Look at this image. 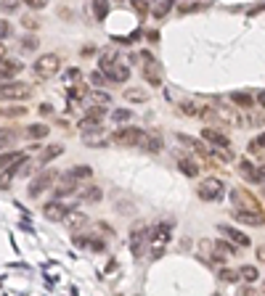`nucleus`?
Segmentation results:
<instances>
[{
	"instance_id": "1",
	"label": "nucleus",
	"mask_w": 265,
	"mask_h": 296,
	"mask_svg": "<svg viewBox=\"0 0 265 296\" xmlns=\"http://www.w3.org/2000/svg\"><path fill=\"white\" fill-rule=\"evenodd\" d=\"M59 69H61V58L56 53H43L37 61L32 64V72L37 79H51L53 74H59Z\"/></svg>"
},
{
	"instance_id": "2",
	"label": "nucleus",
	"mask_w": 265,
	"mask_h": 296,
	"mask_svg": "<svg viewBox=\"0 0 265 296\" xmlns=\"http://www.w3.org/2000/svg\"><path fill=\"white\" fill-rule=\"evenodd\" d=\"M148 241H152V230H148V225L146 222H138L135 228L130 230V251H133L135 259H141L146 254Z\"/></svg>"
},
{
	"instance_id": "3",
	"label": "nucleus",
	"mask_w": 265,
	"mask_h": 296,
	"mask_svg": "<svg viewBox=\"0 0 265 296\" xmlns=\"http://www.w3.org/2000/svg\"><path fill=\"white\" fill-rule=\"evenodd\" d=\"M170 230H172V222H159L157 228H152V241H148V246H152V259H159L165 254V246L170 241Z\"/></svg>"
},
{
	"instance_id": "4",
	"label": "nucleus",
	"mask_w": 265,
	"mask_h": 296,
	"mask_svg": "<svg viewBox=\"0 0 265 296\" xmlns=\"http://www.w3.org/2000/svg\"><path fill=\"white\" fill-rule=\"evenodd\" d=\"M146 135L148 133H143L141 127H120L117 133L111 135V140L117 146H128L130 148V146H143L146 143Z\"/></svg>"
},
{
	"instance_id": "5",
	"label": "nucleus",
	"mask_w": 265,
	"mask_h": 296,
	"mask_svg": "<svg viewBox=\"0 0 265 296\" xmlns=\"http://www.w3.org/2000/svg\"><path fill=\"white\" fill-rule=\"evenodd\" d=\"M32 96V88L24 82H3L0 85V101H24Z\"/></svg>"
},
{
	"instance_id": "6",
	"label": "nucleus",
	"mask_w": 265,
	"mask_h": 296,
	"mask_svg": "<svg viewBox=\"0 0 265 296\" xmlns=\"http://www.w3.org/2000/svg\"><path fill=\"white\" fill-rule=\"evenodd\" d=\"M56 177H59V172H56V170H43V172L29 183V191H27V193H29V198H37L43 191H48V188L53 185Z\"/></svg>"
},
{
	"instance_id": "7",
	"label": "nucleus",
	"mask_w": 265,
	"mask_h": 296,
	"mask_svg": "<svg viewBox=\"0 0 265 296\" xmlns=\"http://www.w3.org/2000/svg\"><path fill=\"white\" fill-rule=\"evenodd\" d=\"M197 193L202 201H217V198H223V183L217 177H207V180L199 183Z\"/></svg>"
},
{
	"instance_id": "8",
	"label": "nucleus",
	"mask_w": 265,
	"mask_h": 296,
	"mask_svg": "<svg viewBox=\"0 0 265 296\" xmlns=\"http://www.w3.org/2000/svg\"><path fill=\"white\" fill-rule=\"evenodd\" d=\"M231 204H236V209L241 212H249V215H260V204L255 196H249L247 191H231Z\"/></svg>"
},
{
	"instance_id": "9",
	"label": "nucleus",
	"mask_w": 265,
	"mask_h": 296,
	"mask_svg": "<svg viewBox=\"0 0 265 296\" xmlns=\"http://www.w3.org/2000/svg\"><path fill=\"white\" fill-rule=\"evenodd\" d=\"M202 140H204L207 146H212V151H228V148H231V140H228V135L217 133V130H212V127H204L202 130Z\"/></svg>"
},
{
	"instance_id": "10",
	"label": "nucleus",
	"mask_w": 265,
	"mask_h": 296,
	"mask_svg": "<svg viewBox=\"0 0 265 296\" xmlns=\"http://www.w3.org/2000/svg\"><path fill=\"white\" fill-rule=\"evenodd\" d=\"M103 116H106V106H96V109H90V111L83 116V122H80L83 133H93V130H98Z\"/></svg>"
},
{
	"instance_id": "11",
	"label": "nucleus",
	"mask_w": 265,
	"mask_h": 296,
	"mask_svg": "<svg viewBox=\"0 0 265 296\" xmlns=\"http://www.w3.org/2000/svg\"><path fill=\"white\" fill-rule=\"evenodd\" d=\"M24 161H27L24 151H6V153H0V175L11 172L14 167H19V164H24Z\"/></svg>"
},
{
	"instance_id": "12",
	"label": "nucleus",
	"mask_w": 265,
	"mask_h": 296,
	"mask_svg": "<svg viewBox=\"0 0 265 296\" xmlns=\"http://www.w3.org/2000/svg\"><path fill=\"white\" fill-rule=\"evenodd\" d=\"M69 212H72V209H66L64 204H59V201H51V204L43 206V215L48 217V220H53V222H64Z\"/></svg>"
},
{
	"instance_id": "13",
	"label": "nucleus",
	"mask_w": 265,
	"mask_h": 296,
	"mask_svg": "<svg viewBox=\"0 0 265 296\" xmlns=\"http://www.w3.org/2000/svg\"><path fill=\"white\" fill-rule=\"evenodd\" d=\"M143 79H146L152 88H159V85H162V69H159L157 61H148V64L143 66Z\"/></svg>"
},
{
	"instance_id": "14",
	"label": "nucleus",
	"mask_w": 265,
	"mask_h": 296,
	"mask_svg": "<svg viewBox=\"0 0 265 296\" xmlns=\"http://www.w3.org/2000/svg\"><path fill=\"white\" fill-rule=\"evenodd\" d=\"M143 148L152 151V153H159V151H162V148H165V138H162V133H159V130H152V133L146 135Z\"/></svg>"
},
{
	"instance_id": "15",
	"label": "nucleus",
	"mask_w": 265,
	"mask_h": 296,
	"mask_svg": "<svg viewBox=\"0 0 265 296\" xmlns=\"http://www.w3.org/2000/svg\"><path fill=\"white\" fill-rule=\"evenodd\" d=\"M220 233H225V238L231 241V243H236V246H249V238L241 230H236V228H228V225H220Z\"/></svg>"
},
{
	"instance_id": "16",
	"label": "nucleus",
	"mask_w": 265,
	"mask_h": 296,
	"mask_svg": "<svg viewBox=\"0 0 265 296\" xmlns=\"http://www.w3.org/2000/svg\"><path fill=\"white\" fill-rule=\"evenodd\" d=\"M74 191H77V183H74V180H69V177H61V183L56 185L53 196H56V198H66V196H72Z\"/></svg>"
},
{
	"instance_id": "17",
	"label": "nucleus",
	"mask_w": 265,
	"mask_h": 296,
	"mask_svg": "<svg viewBox=\"0 0 265 296\" xmlns=\"http://www.w3.org/2000/svg\"><path fill=\"white\" fill-rule=\"evenodd\" d=\"M128 77H130L128 64H117V66H111L106 72V79H111V82H128Z\"/></svg>"
},
{
	"instance_id": "18",
	"label": "nucleus",
	"mask_w": 265,
	"mask_h": 296,
	"mask_svg": "<svg viewBox=\"0 0 265 296\" xmlns=\"http://www.w3.org/2000/svg\"><path fill=\"white\" fill-rule=\"evenodd\" d=\"M88 222V217H85V212H69V215H66V220H64V225H66V228L69 230H80V228H83V225Z\"/></svg>"
},
{
	"instance_id": "19",
	"label": "nucleus",
	"mask_w": 265,
	"mask_h": 296,
	"mask_svg": "<svg viewBox=\"0 0 265 296\" xmlns=\"http://www.w3.org/2000/svg\"><path fill=\"white\" fill-rule=\"evenodd\" d=\"M231 215H234L236 222H244V225H262L265 222L262 215H249V212H241V209H234Z\"/></svg>"
},
{
	"instance_id": "20",
	"label": "nucleus",
	"mask_w": 265,
	"mask_h": 296,
	"mask_svg": "<svg viewBox=\"0 0 265 296\" xmlns=\"http://www.w3.org/2000/svg\"><path fill=\"white\" fill-rule=\"evenodd\" d=\"M19 72H21V64L14 61V58H6V61L0 64V79H11V77L19 74Z\"/></svg>"
},
{
	"instance_id": "21",
	"label": "nucleus",
	"mask_w": 265,
	"mask_h": 296,
	"mask_svg": "<svg viewBox=\"0 0 265 296\" xmlns=\"http://www.w3.org/2000/svg\"><path fill=\"white\" fill-rule=\"evenodd\" d=\"M93 175V170L88 167V164H77V167H72L64 177H69V180H74V183H80V180H88V177Z\"/></svg>"
},
{
	"instance_id": "22",
	"label": "nucleus",
	"mask_w": 265,
	"mask_h": 296,
	"mask_svg": "<svg viewBox=\"0 0 265 296\" xmlns=\"http://www.w3.org/2000/svg\"><path fill=\"white\" fill-rule=\"evenodd\" d=\"M61 153H64V146H59V143H51V146H48V148H45V151L40 153V156H37L40 167H43V164H48V161H53L56 156H61Z\"/></svg>"
},
{
	"instance_id": "23",
	"label": "nucleus",
	"mask_w": 265,
	"mask_h": 296,
	"mask_svg": "<svg viewBox=\"0 0 265 296\" xmlns=\"http://www.w3.org/2000/svg\"><path fill=\"white\" fill-rule=\"evenodd\" d=\"M178 170L186 175V177H197L199 175V164L194 161V159H186V156H180L178 159Z\"/></svg>"
},
{
	"instance_id": "24",
	"label": "nucleus",
	"mask_w": 265,
	"mask_h": 296,
	"mask_svg": "<svg viewBox=\"0 0 265 296\" xmlns=\"http://www.w3.org/2000/svg\"><path fill=\"white\" fill-rule=\"evenodd\" d=\"M98 64H101V72L106 74L111 66H117V53H114V51H103L101 58H98Z\"/></svg>"
},
{
	"instance_id": "25",
	"label": "nucleus",
	"mask_w": 265,
	"mask_h": 296,
	"mask_svg": "<svg viewBox=\"0 0 265 296\" xmlns=\"http://www.w3.org/2000/svg\"><path fill=\"white\" fill-rule=\"evenodd\" d=\"M16 143V130H8V127H0V148H8Z\"/></svg>"
},
{
	"instance_id": "26",
	"label": "nucleus",
	"mask_w": 265,
	"mask_h": 296,
	"mask_svg": "<svg viewBox=\"0 0 265 296\" xmlns=\"http://www.w3.org/2000/svg\"><path fill=\"white\" fill-rule=\"evenodd\" d=\"M231 101H234L236 106H241V109H252V106H255V98H252L249 93H234Z\"/></svg>"
},
{
	"instance_id": "27",
	"label": "nucleus",
	"mask_w": 265,
	"mask_h": 296,
	"mask_svg": "<svg viewBox=\"0 0 265 296\" xmlns=\"http://www.w3.org/2000/svg\"><path fill=\"white\" fill-rule=\"evenodd\" d=\"M180 111L188 114V116H204V109H202L199 103H194V101H183L180 103Z\"/></svg>"
},
{
	"instance_id": "28",
	"label": "nucleus",
	"mask_w": 265,
	"mask_h": 296,
	"mask_svg": "<svg viewBox=\"0 0 265 296\" xmlns=\"http://www.w3.org/2000/svg\"><path fill=\"white\" fill-rule=\"evenodd\" d=\"M212 246H215L217 257H223V259H225V257H231V254H236V246H234V243H225V241H215Z\"/></svg>"
},
{
	"instance_id": "29",
	"label": "nucleus",
	"mask_w": 265,
	"mask_h": 296,
	"mask_svg": "<svg viewBox=\"0 0 265 296\" xmlns=\"http://www.w3.org/2000/svg\"><path fill=\"white\" fill-rule=\"evenodd\" d=\"M48 133H51V130L45 127V124H29L27 127V138H32V140H40V138H45Z\"/></svg>"
},
{
	"instance_id": "30",
	"label": "nucleus",
	"mask_w": 265,
	"mask_h": 296,
	"mask_svg": "<svg viewBox=\"0 0 265 296\" xmlns=\"http://www.w3.org/2000/svg\"><path fill=\"white\" fill-rule=\"evenodd\" d=\"M101 188H96V185H90V188H85L83 191V201L85 204H96V201H101Z\"/></svg>"
},
{
	"instance_id": "31",
	"label": "nucleus",
	"mask_w": 265,
	"mask_h": 296,
	"mask_svg": "<svg viewBox=\"0 0 265 296\" xmlns=\"http://www.w3.org/2000/svg\"><path fill=\"white\" fill-rule=\"evenodd\" d=\"M239 275H241V280H247V283H255L260 272H257V267H255V265H244V267L239 270Z\"/></svg>"
},
{
	"instance_id": "32",
	"label": "nucleus",
	"mask_w": 265,
	"mask_h": 296,
	"mask_svg": "<svg viewBox=\"0 0 265 296\" xmlns=\"http://www.w3.org/2000/svg\"><path fill=\"white\" fill-rule=\"evenodd\" d=\"M125 98H128V101H133V103H143L148 96H146L143 90H138V88H128V90H125Z\"/></svg>"
},
{
	"instance_id": "33",
	"label": "nucleus",
	"mask_w": 265,
	"mask_h": 296,
	"mask_svg": "<svg viewBox=\"0 0 265 296\" xmlns=\"http://www.w3.org/2000/svg\"><path fill=\"white\" fill-rule=\"evenodd\" d=\"M93 11H96V19L103 21V19H106V14H109V6L103 3V0H96V3H93Z\"/></svg>"
},
{
	"instance_id": "34",
	"label": "nucleus",
	"mask_w": 265,
	"mask_h": 296,
	"mask_svg": "<svg viewBox=\"0 0 265 296\" xmlns=\"http://www.w3.org/2000/svg\"><path fill=\"white\" fill-rule=\"evenodd\" d=\"M21 51H27V53L37 51V37H34V34H27V37L21 40Z\"/></svg>"
},
{
	"instance_id": "35",
	"label": "nucleus",
	"mask_w": 265,
	"mask_h": 296,
	"mask_svg": "<svg viewBox=\"0 0 265 296\" xmlns=\"http://www.w3.org/2000/svg\"><path fill=\"white\" fill-rule=\"evenodd\" d=\"M85 93H88V88L85 85H77V88H69V98H72V106L80 101V98H83L85 96Z\"/></svg>"
},
{
	"instance_id": "36",
	"label": "nucleus",
	"mask_w": 265,
	"mask_h": 296,
	"mask_svg": "<svg viewBox=\"0 0 265 296\" xmlns=\"http://www.w3.org/2000/svg\"><path fill=\"white\" fill-rule=\"evenodd\" d=\"M0 114H3V116H24L27 109H24V106H11V109H0Z\"/></svg>"
},
{
	"instance_id": "37",
	"label": "nucleus",
	"mask_w": 265,
	"mask_h": 296,
	"mask_svg": "<svg viewBox=\"0 0 265 296\" xmlns=\"http://www.w3.org/2000/svg\"><path fill=\"white\" fill-rule=\"evenodd\" d=\"M170 8H172V3H170V0H165V3H157V6H152V14H154V16H165Z\"/></svg>"
},
{
	"instance_id": "38",
	"label": "nucleus",
	"mask_w": 265,
	"mask_h": 296,
	"mask_svg": "<svg viewBox=\"0 0 265 296\" xmlns=\"http://www.w3.org/2000/svg\"><path fill=\"white\" fill-rule=\"evenodd\" d=\"M241 275H239V270H220V280L225 283H236Z\"/></svg>"
},
{
	"instance_id": "39",
	"label": "nucleus",
	"mask_w": 265,
	"mask_h": 296,
	"mask_svg": "<svg viewBox=\"0 0 265 296\" xmlns=\"http://www.w3.org/2000/svg\"><path fill=\"white\" fill-rule=\"evenodd\" d=\"M130 116H133V114H130L128 109H117V111H111V119H114V122H130Z\"/></svg>"
},
{
	"instance_id": "40",
	"label": "nucleus",
	"mask_w": 265,
	"mask_h": 296,
	"mask_svg": "<svg viewBox=\"0 0 265 296\" xmlns=\"http://www.w3.org/2000/svg\"><path fill=\"white\" fill-rule=\"evenodd\" d=\"M260 148H265V133H262L260 138H255V140H252V143H249V151H252V153H255V151H260Z\"/></svg>"
},
{
	"instance_id": "41",
	"label": "nucleus",
	"mask_w": 265,
	"mask_h": 296,
	"mask_svg": "<svg viewBox=\"0 0 265 296\" xmlns=\"http://www.w3.org/2000/svg\"><path fill=\"white\" fill-rule=\"evenodd\" d=\"M8 32H11V27H8V21H6V19H0V43H3V40L8 37Z\"/></svg>"
},
{
	"instance_id": "42",
	"label": "nucleus",
	"mask_w": 265,
	"mask_h": 296,
	"mask_svg": "<svg viewBox=\"0 0 265 296\" xmlns=\"http://www.w3.org/2000/svg\"><path fill=\"white\" fill-rule=\"evenodd\" d=\"M93 98H96L98 103H111V96H109V93H103V90H98V93H93Z\"/></svg>"
},
{
	"instance_id": "43",
	"label": "nucleus",
	"mask_w": 265,
	"mask_h": 296,
	"mask_svg": "<svg viewBox=\"0 0 265 296\" xmlns=\"http://www.w3.org/2000/svg\"><path fill=\"white\" fill-rule=\"evenodd\" d=\"M90 82H93V85H103V82H106V74H103V72H93V74H90Z\"/></svg>"
},
{
	"instance_id": "44",
	"label": "nucleus",
	"mask_w": 265,
	"mask_h": 296,
	"mask_svg": "<svg viewBox=\"0 0 265 296\" xmlns=\"http://www.w3.org/2000/svg\"><path fill=\"white\" fill-rule=\"evenodd\" d=\"M21 24H24L27 29H37V19H34V16H24V19H21Z\"/></svg>"
},
{
	"instance_id": "45",
	"label": "nucleus",
	"mask_w": 265,
	"mask_h": 296,
	"mask_svg": "<svg viewBox=\"0 0 265 296\" xmlns=\"http://www.w3.org/2000/svg\"><path fill=\"white\" fill-rule=\"evenodd\" d=\"M202 8H204V6H188V3H186V6H180V14H191V11H202Z\"/></svg>"
},
{
	"instance_id": "46",
	"label": "nucleus",
	"mask_w": 265,
	"mask_h": 296,
	"mask_svg": "<svg viewBox=\"0 0 265 296\" xmlns=\"http://www.w3.org/2000/svg\"><path fill=\"white\" fill-rule=\"evenodd\" d=\"M29 8H45V0H27Z\"/></svg>"
},
{
	"instance_id": "47",
	"label": "nucleus",
	"mask_w": 265,
	"mask_h": 296,
	"mask_svg": "<svg viewBox=\"0 0 265 296\" xmlns=\"http://www.w3.org/2000/svg\"><path fill=\"white\" fill-rule=\"evenodd\" d=\"M66 77H69V79H80V69H69Z\"/></svg>"
},
{
	"instance_id": "48",
	"label": "nucleus",
	"mask_w": 265,
	"mask_h": 296,
	"mask_svg": "<svg viewBox=\"0 0 265 296\" xmlns=\"http://www.w3.org/2000/svg\"><path fill=\"white\" fill-rule=\"evenodd\" d=\"M135 11H152V6H146V3H133Z\"/></svg>"
},
{
	"instance_id": "49",
	"label": "nucleus",
	"mask_w": 265,
	"mask_h": 296,
	"mask_svg": "<svg viewBox=\"0 0 265 296\" xmlns=\"http://www.w3.org/2000/svg\"><path fill=\"white\" fill-rule=\"evenodd\" d=\"M257 103H260L262 109H265V90H260V93H257Z\"/></svg>"
},
{
	"instance_id": "50",
	"label": "nucleus",
	"mask_w": 265,
	"mask_h": 296,
	"mask_svg": "<svg viewBox=\"0 0 265 296\" xmlns=\"http://www.w3.org/2000/svg\"><path fill=\"white\" fill-rule=\"evenodd\" d=\"M19 3H3V11H16Z\"/></svg>"
},
{
	"instance_id": "51",
	"label": "nucleus",
	"mask_w": 265,
	"mask_h": 296,
	"mask_svg": "<svg viewBox=\"0 0 265 296\" xmlns=\"http://www.w3.org/2000/svg\"><path fill=\"white\" fill-rule=\"evenodd\" d=\"M257 259H260V262H265V246L257 248Z\"/></svg>"
},
{
	"instance_id": "52",
	"label": "nucleus",
	"mask_w": 265,
	"mask_h": 296,
	"mask_svg": "<svg viewBox=\"0 0 265 296\" xmlns=\"http://www.w3.org/2000/svg\"><path fill=\"white\" fill-rule=\"evenodd\" d=\"M51 111H53V109H51L48 103H43V106H40V114H51Z\"/></svg>"
},
{
	"instance_id": "53",
	"label": "nucleus",
	"mask_w": 265,
	"mask_h": 296,
	"mask_svg": "<svg viewBox=\"0 0 265 296\" xmlns=\"http://www.w3.org/2000/svg\"><path fill=\"white\" fill-rule=\"evenodd\" d=\"M241 296H255V291H252V288H244V291H241Z\"/></svg>"
},
{
	"instance_id": "54",
	"label": "nucleus",
	"mask_w": 265,
	"mask_h": 296,
	"mask_svg": "<svg viewBox=\"0 0 265 296\" xmlns=\"http://www.w3.org/2000/svg\"><path fill=\"white\" fill-rule=\"evenodd\" d=\"M6 56V43H0V58Z\"/></svg>"
},
{
	"instance_id": "55",
	"label": "nucleus",
	"mask_w": 265,
	"mask_h": 296,
	"mask_svg": "<svg viewBox=\"0 0 265 296\" xmlns=\"http://www.w3.org/2000/svg\"><path fill=\"white\" fill-rule=\"evenodd\" d=\"M260 175H262V177H265V167H262V172H260Z\"/></svg>"
}]
</instances>
